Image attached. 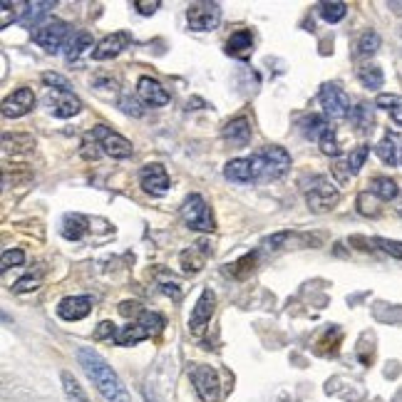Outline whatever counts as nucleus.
<instances>
[{"label": "nucleus", "instance_id": "obj_1", "mask_svg": "<svg viewBox=\"0 0 402 402\" xmlns=\"http://www.w3.org/2000/svg\"><path fill=\"white\" fill-rule=\"evenodd\" d=\"M78 360L82 365L84 375L90 377L92 385L99 390V395L107 402H130V392L122 385V380L117 377V373L107 365L102 355L92 348H80L78 351Z\"/></svg>", "mask_w": 402, "mask_h": 402}, {"label": "nucleus", "instance_id": "obj_2", "mask_svg": "<svg viewBox=\"0 0 402 402\" xmlns=\"http://www.w3.org/2000/svg\"><path fill=\"white\" fill-rule=\"evenodd\" d=\"M251 169H253V184L276 182V179L288 174V169H291V154L283 147H279V144H268V147H263V150L251 156Z\"/></svg>", "mask_w": 402, "mask_h": 402}, {"label": "nucleus", "instance_id": "obj_3", "mask_svg": "<svg viewBox=\"0 0 402 402\" xmlns=\"http://www.w3.org/2000/svg\"><path fill=\"white\" fill-rule=\"evenodd\" d=\"M338 201H340V194H338L335 184L328 176L316 174L311 176V182L305 184V204L316 214H325V211L335 209Z\"/></svg>", "mask_w": 402, "mask_h": 402}, {"label": "nucleus", "instance_id": "obj_4", "mask_svg": "<svg viewBox=\"0 0 402 402\" xmlns=\"http://www.w3.org/2000/svg\"><path fill=\"white\" fill-rule=\"evenodd\" d=\"M162 328H164V316L152 311H142L137 316V320H132L130 325H124L115 340H117V345H134L139 340H147V338L156 335Z\"/></svg>", "mask_w": 402, "mask_h": 402}, {"label": "nucleus", "instance_id": "obj_5", "mask_svg": "<svg viewBox=\"0 0 402 402\" xmlns=\"http://www.w3.org/2000/svg\"><path fill=\"white\" fill-rule=\"evenodd\" d=\"M320 107H323V115L333 122H340V119H348L351 117V97H348V92L335 82H325L320 87Z\"/></svg>", "mask_w": 402, "mask_h": 402}, {"label": "nucleus", "instance_id": "obj_6", "mask_svg": "<svg viewBox=\"0 0 402 402\" xmlns=\"http://www.w3.org/2000/svg\"><path fill=\"white\" fill-rule=\"evenodd\" d=\"M182 219L189 228H194V231H214L216 228V221L214 214H211V209H209L206 199L201 194H189L182 204Z\"/></svg>", "mask_w": 402, "mask_h": 402}, {"label": "nucleus", "instance_id": "obj_7", "mask_svg": "<svg viewBox=\"0 0 402 402\" xmlns=\"http://www.w3.org/2000/svg\"><path fill=\"white\" fill-rule=\"evenodd\" d=\"M67 38H70V25L60 18L45 20V23L33 33L35 45H40L45 52H60L65 47Z\"/></svg>", "mask_w": 402, "mask_h": 402}, {"label": "nucleus", "instance_id": "obj_8", "mask_svg": "<svg viewBox=\"0 0 402 402\" xmlns=\"http://www.w3.org/2000/svg\"><path fill=\"white\" fill-rule=\"evenodd\" d=\"M92 139L99 144V152H104V154L112 156V159H130L132 152H134L127 137L112 132L110 127H104V124H97V127L92 130Z\"/></svg>", "mask_w": 402, "mask_h": 402}, {"label": "nucleus", "instance_id": "obj_9", "mask_svg": "<svg viewBox=\"0 0 402 402\" xmlns=\"http://www.w3.org/2000/svg\"><path fill=\"white\" fill-rule=\"evenodd\" d=\"M187 23L191 30H199V33L216 30L221 23V5L219 3H209V0L191 3V5L187 8Z\"/></svg>", "mask_w": 402, "mask_h": 402}, {"label": "nucleus", "instance_id": "obj_10", "mask_svg": "<svg viewBox=\"0 0 402 402\" xmlns=\"http://www.w3.org/2000/svg\"><path fill=\"white\" fill-rule=\"evenodd\" d=\"M191 380H194L196 395L204 402H219L221 397V383L216 373L209 365H194L191 368Z\"/></svg>", "mask_w": 402, "mask_h": 402}, {"label": "nucleus", "instance_id": "obj_11", "mask_svg": "<svg viewBox=\"0 0 402 402\" xmlns=\"http://www.w3.org/2000/svg\"><path fill=\"white\" fill-rule=\"evenodd\" d=\"M47 104L52 115L60 119L75 117L82 110V99L72 90H47Z\"/></svg>", "mask_w": 402, "mask_h": 402}, {"label": "nucleus", "instance_id": "obj_12", "mask_svg": "<svg viewBox=\"0 0 402 402\" xmlns=\"http://www.w3.org/2000/svg\"><path fill=\"white\" fill-rule=\"evenodd\" d=\"M139 184L147 194L152 196H164L169 191V174L167 169L162 167L159 162H152V164H144L139 169Z\"/></svg>", "mask_w": 402, "mask_h": 402}, {"label": "nucleus", "instance_id": "obj_13", "mask_svg": "<svg viewBox=\"0 0 402 402\" xmlns=\"http://www.w3.org/2000/svg\"><path fill=\"white\" fill-rule=\"evenodd\" d=\"M214 308H216V293L211 288H204L194 305V313L189 318V333L191 335H201V331L206 328V323L214 316Z\"/></svg>", "mask_w": 402, "mask_h": 402}, {"label": "nucleus", "instance_id": "obj_14", "mask_svg": "<svg viewBox=\"0 0 402 402\" xmlns=\"http://www.w3.org/2000/svg\"><path fill=\"white\" fill-rule=\"evenodd\" d=\"M35 107V95L33 90H27V87H20L15 90L13 95H8L3 99V117L8 119H18V117H25L30 115Z\"/></svg>", "mask_w": 402, "mask_h": 402}, {"label": "nucleus", "instance_id": "obj_15", "mask_svg": "<svg viewBox=\"0 0 402 402\" xmlns=\"http://www.w3.org/2000/svg\"><path fill=\"white\" fill-rule=\"evenodd\" d=\"M132 45V33L127 30H119V33L107 35L104 40H99L95 50H92V60H112L117 58L119 52H124Z\"/></svg>", "mask_w": 402, "mask_h": 402}, {"label": "nucleus", "instance_id": "obj_16", "mask_svg": "<svg viewBox=\"0 0 402 402\" xmlns=\"http://www.w3.org/2000/svg\"><path fill=\"white\" fill-rule=\"evenodd\" d=\"M137 97L142 99L147 107H164V104H169L172 95H169L162 82H156L152 78H139V82H137Z\"/></svg>", "mask_w": 402, "mask_h": 402}, {"label": "nucleus", "instance_id": "obj_17", "mask_svg": "<svg viewBox=\"0 0 402 402\" xmlns=\"http://www.w3.org/2000/svg\"><path fill=\"white\" fill-rule=\"evenodd\" d=\"M90 311H92V296H67L58 305V316L62 320H70V323L82 320Z\"/></svg>", "mask_w": 402, "mask_h": 402}, {"label": "nucleus", "instance_id": "obj_18", "mask_svg": "<svg viewBox=\"0 0 402 402\" xmlns=\"http://www.w3.org/2000/svg\"><path fill=\"white\" fill-rule=\"evenodd\" d=\"M55 8L52 0H35V3H25V10L20 15V25L33 30V27H40L45 23V18L50 15V10Z\"/></svg>", "mask_w": 402, "mask_h": 402}, {"label": "nucleus", "instance_id": "obj_19", "mask_svg": "<svg viewBox=\"0 0 402 402\" xmlns=\"http://www.w3.org/2000/svg\"><path fill=\"white\" fill-rule=\"evenodd\" d=\"M224 139L231 147H246L251 142V122L246 117H236L231 122H226L224 127Z\"/></svg>", "mask_w": 402, "mask_h": 402}, {"label": "nucleus", "instance_id": "obj_20", "mask_svg": "<svg viewBox=\"0 0 402 402\" xmlns=\"http://www.w3.org/2000/svg\"><path fill=\"white\" fill-rule=\"evenodd\" d=\"M226 52L236 60H246L251 58L253 52V35L251 30H239L231 38L226 40Z\"/></svg>", "mask_w": 402, "mask_h": 402}, {"label": "nucleus", "instance_id": "obj_21", "mask_svg": "<svg viewBox=\"0 0 402 402\" xmlns=\"http://www.w3.org/2000/svg\"><path fill=\"white\" fill-rule=\"evenodd\" d=\"M224 176H226L228 182H236V184H253L251 159H231L224 167Z\"/></svg>", "mask_w": 402, "mask_h": 402}, {"label": "nucleus", "instance_id": "obj_22", "mask_svg": "<svg viewBox=\"0 0 402 402\" xmlns=\"http://www.w3.org/2000/svg\"><path fill=\"white\" fill-rule=\"evenodd\" d=\"M92 47V35L84 33V30H75V33H70V38H67L65 43V58L70 60V62H75V60L82 55V52H87Z\"/></svg>", "mask_w": 402, "mask_h": 402}, {"label": "nucleus", "instance_id": "obj_23", "mask_svg": "<svg viewBox=\"0 0 402 402\" xmlns=\"http://www.w3.org/2000/svg\"><path fill=\"white\" fill-rule=\"evenodd\" d=\"M209 246L206 244H196V246H191L189 251H184L182 253V268L187 273H196V271H201L204 268V263H206V259H209Z\"/></svg>", "mask_w": 402, "mask_h": 402}, {"label": "nucleus", "instance_id": "obj_24", "mask_svg": "<svg viewBox=\"0 0 402 402\" xmlns=\"http://www.w3.org/2000/svg\"><path fill=\"white\" fill-rule=\"evenodd\" d=\"M35 150V139L30 134H3V152L5 154H27Z\"/></svg>", "mask_w": 402, "mask_h": 402}, {"label": "nucleus", "instance_id": "obj_25", "mask_svg": "<svg viewBox=\"0 0 402 402\" xmlns=\"http://www.w3.org/2000/svg\"><path fill=\"white\" fill-rule=\"evenodd\" d=\"M370 194L380 201H392V199H397L400 189H397L395 179H390V176H375V179L370 182Z\"/></svg>", "mask_w": 402, "mask_h": 402}, {"label": "nucleus", "instance_id": "obj_26", "mask_svg": "<svg viewBox=\"0 0 402 402\" xmlns=\"http://www.w3.org/2000/svg\"><path fill=\"white\" fill-rule=\"evenodd\" d=\"M87 216H82V214H67L65 219H62V236L65 239H70V241H80L84 234H87Z\"/></svg>", "mask_w": 402, "mask_h": 402}, {"label": "nucleus", "instance_id": "obj_27", "mask_svg": "<svg viewBox=\"0 0 402 402\" xmlns=\"http://www.w3.org/2000/svg\"><path fill=\"white\" fill-rule=\"evenodd\" d=\"M328 117L325 115H308V117L300 119V132H303L305 139H320L325 130H328Z\"/></svg>", "mask_w": 402, "mask_h": 402}, {"label": "nucleus", "instance_id": "obj_28", "mask_svg": "<svg viewBox=\"0 0 402 402\" xmlns=\"http://www.w3.org/2000/svg\"><path fill=\"white\" fill-rule=\"evenodd\" d=\"M375 107L388 110L392 122H395L397 127H402V95H377Z\"/></svg>", "mask_w": 402, "mask_h": 402}, {"label": "nucleus", "instance_id": "obj_29", "mask_svg": "<svg viewBox=\"0 0 402 402\" xmlns=\"http://www.w3.org/2000/svg\"><path fill=\"white\" fill-rule=\"evenodd\" d=\"M351 122H353V127H355L357 132H370L373 130V107H370L368 102H360V104H355L351 110Z\"/></svg>", "mask_w": 402, "mask_h": 402}, {"label": "nucleus", "instance_id": "obj_30", "mask_svg": "<svg viewBox=\"0 0 402 402\" xmlns=\"http://www.w3.org/2000/svg\"><path fill=\"white\" fill-rule=\"evenodd\" d=\"M375 152H377V156H380V162L388 164V167H395L397 159H400V154H397V142H395V137L392 134L383 137V139L377 142Z\"/></svg>", "mask_w": 402, "mask_h": 402}, {"label": "nucleus", "instance_id": "obj_31", "mask_svg": "<svg viewBox=\"0 0 402 402\" xmlns=\"http://www.w3.org/2000/svg\"><path fill=\"white\" fill-rule=\"evenodd\" d=\"M357 80H360L363 87H368V90H380L385 82V75L377 65H363L357 70Z\"/></svg>", "mask_w": 402, "mask_h": 402}, {"label": "nucleus", "instance_id": "obj_32", "mask_svg": "<svg viewBox=\"0 0 402 402\" xmlns=\"http://www.w3.org/2000/svg\"><path fill=\"white\" fill-rule=\"evenodd\" d=\"M318 13L325 23H340V20L345 18V13H348V5L340 3V0H338V3H320Z\"/></svg>", "mask_w": 402, "mask_h": 402}, {"label": "nucleus", "instance_id": "obj_33", "mask_svg": "<svg viewBox=\"0 0 402 402\" xmlns=\"http://www.w3.org/2000/svg\"><path fill=\"white\" fill-rule=\"evenodd\" d=\"M380 35L375 33V30H365L363 35H360V40H357V55H375L377 50H380Z\"/></svg>", "mask_w": 402, "mask_h": 402}, {"label": "nucleus", "instance_id": "obj_34", "mask_svg": "<svg viewBox=\"0 0 402 402\" xmlns=\"http://www.w3.org/2000/svg\"><path fill=\"white\" fill-rule=\"evenodd\" d=\"M62 388H65V395L70 397V402H90L87 392L82 390V385H80L70 373H62Z\"/></svg>", "mask_w": 402, "mask_h": 402}, {"label": "nucleus", "instance_id": "obj_35", "mask_svg": "<svg viewBox=\"0 0 402 402\" xmlns=\"http://www.w3.org/2000/svg\"><path fill=\"white\" fill-rule=\"evenodd\" d=\"M368 154H370V147H368V144H360V147H355L351 154L345 156V164H348V172H351V176H355L357 172L363 169Z\"/></svg>", "mask_w": 402, "mask_h": 402}, {"label": "nucleus", "instance_id": "obj_36", "mask_svg": "<svg viewBox=\"0 0 402 402\" xmlns=\"http://www.w3.org/2000/svg\"><path fill=\"white\" fill-rule=\"evenodd\" d=\"M318 144H320V152H323L325 156H338V154H340V144H338L335 127H328V130L320 134Z\"/></svg>", "mask_w": 402, "mask_h": 402}, {"label": "nucleus", "instance_id": "obj_37", "mask_svg": "<svg viewBox=\"0 0 402 402\" xmlns=\"http://www.w3.org/2000/svg\"><path fill=\"white\" fill-rule=\"evenodd\" d=\"M373 244H375L380 251H385L388 256H392V259H400L402 261V241H395V239H385V236H377V239H373Z\"/></svg>", "mask_w": 402, "mask_h": 402}, {"label": "nucleus", "instance_id": "obj_38", "mask_svg": "<svg viewBox=\"0 0 402 402\" xmlns=\"http://www.w3.org/2000/svg\"><path fill=\"white\" fill-rule=\"evenodd\" d=\"M370 191H363V194L357 196V211L363 216H377L380 214V209H377V201L370 199Z\"/></svg>", "mask_w": 402, "mask_h": 402}, {"label": "nucleus", "instance_id": "obj_39", "mask_svg": "<svg viewBox=\"0 0 402 402\" xmlns=\"http://www.w3.org/2000/svg\"><path fill=\"white\" fill-rule=\"evenodd\" d=\"M25 263V253L20 251V248H13V251H3V271L8 268H15V266H23Z\"/></svg>", "mask_w": 402, "mask_h": 402}, {"label": "nucleus", "instance_id": "obj_40", "mask_svg": "<svg viewBox=\"0 0 402 402\" xmlns=\"http://www.w3.org/2000/svg\"><path fill=\"white\" fill-rule=\"evenodd\" d=\"M43 82L47 84V90H72V84L62 75H58V72H45Z\"/></svg>", "mask_w": 402, "mask_h": 402}, {"label": "nucleus", "instance_id": "obj_41", "mask_svg": "<svg viewBox=\"0 0 402 402\" xmlns=\"http://www.w3.org/2000/svg\"><path fill=\"white\" fill-rule=\"evenodd\" d=\"M40 285V279L38 276H25V279H20L18 283L13 285L15 293H27V291H35Z\"/></svg>", "mask_w": 402, "mask_h": 402}, {"label": "nucleus", "instance_id": "obj_42", "mask_svg": "<svg viewBox=\"0 0 402 402\" xmlns=\"http://www.w3.org/2000/svg\"><path fill=\"white\" fill-rule=\"evenodd\" d=\"M162 5L159 0H134V8H137V13L139 15H154L156 13V8Z\"/></svg>", "mask_w": 402, "mask_h": 402}, {"label": "nucleus", "instance_id": "obj_43", "mask_svg": "<svg viewBox=\"0 0 402 402\" xmlns=\"http://www.w3.org/2000/svg\"><path fill=\"white\" fill-rule=\"evenodd\" d=\"M122 110L127 112V115H134V117H139V115H142V107H139V102H137L134 97H130V95H127V97H122Z\"/></svg>", "mask_w": 402, "mask_h": 402}, {"label": "nucleus", "instance_id": "obj_44", "mask_svg": "<svg viewBox=\"0 0 402 402\" xmlns=\"http://www.w3.org/2000/svg\"><path fill=\"white\" fill-rule=\"evenodd\" d=\"M159 291H162L164 296H169V298H174V300L182 298V288H179V283H174V281H172V283L164 281V283L159 285Z\"/></svg>", "mask_w": 402, "mask_h": 402}, {"label": "nucleus", "instance_id": "obj_45", "mask_svg": "<svg viewBox=\"0 0 402 402\" xmlns=\"http://www.w3.org/2000/svg\"><path fill=\"white\" fill-rule=\"evenodd\" d=\"M95 338H97V340H102V338H117V331H115V325L112 323H99Z\"/></svg>", "mask_w": 402, "mask_h": 402}, {"label": "nucleus", "instance_id": "obj_46", "mask_svg": "<svg viewBox=\"0 0 402 402\" xmlns=\"http://www.w3.org/2000/svg\"><path fill=\"white\" fill-rule=\"evenodd\" d=\"M144 395H147V402H159V400H156V397H154V395H152L150 390H147V392H144Z\"/></svg>", "mask_w": 402, "mask_h": 402}, {"label": "nucleus", "instance_id": "obj_47", "mask_svg": "<svg viewBox=\"0 0 402 402\" xmlns=\"http://www.w3.org/2000/svg\"><path fill=\"white\" fill-rule=\"evenodd\" d=\"M395 209H397V214L402 216V196H400V199H397V206H395Z\"/></svg>", "mask_w": 402, "mask_h": 402}, {"label": "nucleus", "instance_id": "obj_48", "mask_svg": "<svg viewBox=\"0 0 402 402\" xmlns=\"http://www.w3.org/2000/svg\"><path fill=\"white\" fill-rule=\"evenodd\" d=\"M400 162H402V154H400Z\"/></svg>", "mask_w": 402, "mask_h": 402}]
</instances>
